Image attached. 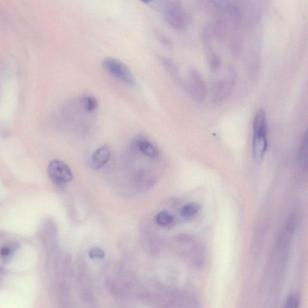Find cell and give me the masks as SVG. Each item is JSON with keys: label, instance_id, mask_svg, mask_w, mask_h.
Masks as SVG:
<instances>
[{"label": "cell", "instance_id": "6da1fadb", "mask_svg": "<svg viewBox=\"0 0 308 308\" xmlns=\"http://www.w3.org/2000/svg\"><path fill=\"white\" fill-rule=\"evenodd\" d=\"M268 127L266 113L263 109L256 113L253 122L252 153L254 162L263 161L268 147Z\"/></svg>", "mask_w": 308, "mask_h": 308}, {"label": "cell", "instance_id": "7a4b0ae2", "mask_svg": "<svg viewBox=\"0 0 308 308\" xmlns=\"http://www.w3.org/2000/svg\"><path fill=\"white\" fill-rule=\"evenodd\" d=\"M236 78V72L232 67H229L227 74L224 76L213 78L210 84L211 91L215 102L222 101L230 95Z\"/></svg>", "mask_w": 308, "mask_h": 308}, {"label": "cell", "instance_id": "3957f363", "mask_svg": "<svg viewBox=\"0 0 308 308\" xmlns=\"http://www.w3.org/2000/svg\"><path fill=\"white\" fill-rule=\"evenodd\" d=\"M102 64L104 68L119 80L130 85L136 84V78L130 69L119 60L108 57L103 60Z\"/></svg>", "mask_w": 308, "mask_h": 308}, {"label": "cell", "instance_id": "277c9868", "mask_svg": "<svg viewBox=\"0 0 308 308\" xmlns=\"http://www.w3.org/2000/svg\"><path fill=\"white\" fill-rule=\"evenodd\" d=\"M188 92L197 102H202L207 96L205 81L196 69L191 68L188 72V81L185 84Z\"/></svg>", "mask_w": 308, "mask_h": 308}, {"label": "cell", "instance_id": "5b68a950", "mask_svg": "<svg viewBox=\"0 0 308 308\" xmlns=\"http://www.w3.org/2000/svg\"><path fill=\"white\" fill-rule=\"evenodd\" d=\"M48 173L50 179L57 184H67L73 179L70 168L59 160H53L49 163Z\"/></svg>", "mask_w": 308, "mask_h": 308}, {"label": "cell", "instance_id": "8992f818", "mask_svg": "<svg viewBox=\"0 0 308 308\" xmlns=\"http://www.w3.org/2000/svg\"><path fill=\"white\" fill-rule=\"evenodd\" d=\"M165 15L166 21L175 29L182 30L186 26V16L177 5L173 6Z\"/></svg>", "mask_w": 308, "mask_h": 308}, {"label": "cell", "instance_id": "52a82bcc", "mask_svg": "<svg viewBox=\"0 0 308 308\" xmlns=\"http://www.w3.org/2000/svg\"><path fill=\"white\" fill-rule=\"evenodd\" d=\"M134 146L143 155L156 159L160 156V151L153 144L143 136H138L133 141Z\"/></svg>", "mask_w": 308, "mask_h": 308}, {"label": "cell", "instance_id": "ba28073f", "mask_svg": "<svg viewBox=\"0 0 308 308\" xmlns=\"http://www.w3.org/2000/svg\"><path fill=\"white\" fill-rule=\"evenodd\" d=\"M111 149L108 146L99 147L93 153L90 160V166L93 169L102 168L111 159Z\"/></svg>", "mask_w": 308, "mask_h": 308}, {"label": "cell", "instance_id": "9c48e42d", "mask_svg": "<svg viewBox=\"0 0 308 308\" xmlns=\"http://www.w3.org/2000/svg\"><path fill=\"white\" fill-rule=\"evenodd\" d=\"M209 2L216 9L226 14L234 16V17H237L240 14L237 6L232 4L229 0H209Z\"/></svg>", "mask_w": 308, "mask_h": 308}, {"label": "cell", "instance_id": "30bf717a", "mask_svg": "<svg viewBox=\"0 0 308 308\" xmlns=\"http://www.w3.org/2000/svg\"><path fill=\"white\" fill-rule=\"evenodd\" d=\"M160 62L162 66L165 69L166 71L168 72V74L174 78V79L179 83L182 81V78L180 75V70L177 64L172 60L164 57H161L160 58Z\"/></svg>", "mask_w": 308, "mask_h": 308}, {"label": "cell", "instance_id": "8fae6325", "mask_svg": "<svg viewBox=\"0 0 308 308\" xmlns=\"http://www.w3.org/2000/svg\"><path fill=\"white\" fill-rule=\"evenodd\" d=\"M297 160L298 165L302 169H306L307 165V131L304 132L300 140L298 147Z\"/></svg>", "mask_w": 308, "mask_h": 308}, {"label": "cell", "instance_id": "7c38bea8", "mask_svg": "<svg viewBox=\"0 0 308 308\" xmlns=\"http://www.w3.org/2000/svg\"><path fill=\"white\" fill-rule=\"evenodd\" d=\"M200 209V206L197 203H188L182 207L180 211V214L182 218H190L195 215L199 212Z\"/></svg>", "mask_w": 308, "mask_h": 308}, {"label": "cell", "instance_id": "4fadbf2b", "mask_svg": "<svg viewBox=\"0 0 308 308\" xmlns=\"http://www.w3.org/2000/svg\"><path fill=\"white\" fill-rule=\"evenodd\" d=\"M81 103L83 108L87 112H94L98 108V100L93 96L83 97Z\"/></svg>", "mask_w": 308, "mask_h": 308}, {"label": "cell", "instance_id": "5bb4252c", "mask_svg": "<svg viewBox=\"0 0 308 308\" xmlns=\"http://www.w3.org/2000/svg\"><path fill=\"white\" fill-rule=\"evenodd\" d=\"M156 220L159 225L166 226L171 224L173 221V217L167 212L163 211L156 216Z\"/></svg>", "mask_w": 308, "mask_h": 308}, {"label": "cell", "instance_id": "9a60e30c", "mask_svg": "<svg viewBox=\"0 0 308 308\" xmlns=\"http://www.w3.org/2000/svg\"><path fill=\"white\" fill-rule=\"evenodd\" d=\"M89 256L92 260H100L105 258V253L101 248L94 247L93 249L90 250Z\"/></svg>", "mask_w": 308, "mask_h": 308}, {"label": "cell", "instance_id": "2e32d148", "mask_svg": "<svg viewBox=\"0 0 308 308\" xmlns=\"http://www.w3.org/2000/svg\"><path fill=\"white\" fill-rule=\"evenodd\" d=\"M299 304V299L295 295H291L289 297L287 301V307L291 308H295L298 306Z\"/></svg>", "mask_w": 308, "mask_h": 308}, {"label": "cell", "instance_id": "e0dca14e", "mask_svg": "<svg viewBox=\"0 0 308 308\" xmlns=\"http://www.w3.org/2000/svg\"><path fill=\"white\" fill-rule=\"evenodd\" d=\"M13 253V249L11 247L4 246L0 250V254L3 258H9Z\"/></svg>", "mask_w": 308, "mask_h": 308}, {"label": "cell", "instance_id": "ac0fdd59", "mask_svg": "<svg viewBox=\"0 0 308 308\" xmlns=\"http://www.w3.org/2000/svg\"><path fill=\"white\" fill-rule=\"evenodd\" d=\"M159 39L160 41L162 43L163 45H164L167 48H171L172 45V43L171 40L168 38L167 37L165 36H162L161 34L159 36Z\"/></svg>", "mask_w": 308, "mask_h": 308}, {"label": "cell", "instance_id": "d6986e66", "mask_svg": "<svg viewBox=\"0 0 308 308\" xmlns=\"http://www.w3.org/2000/svg\"><path fill=\"white\" fill-rule=\"evenodd\" d=\"M140 1L144 3H148L149 2L151 1V0H140Z\"/></svg>", "mask_w": 308, "mask_h": 308}]
</instances>
